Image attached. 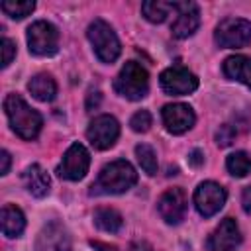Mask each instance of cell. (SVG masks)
I'll use <instances>...</instances> for the list:
<instances>
[{"mask_svg": "<svg viewBox=\"0 0 251 251\" xmlns=\"http://www.w3.org/2000/svg\"><path fill=\"white\" fill-rule=\"evenodd\" d=\"M226 198H227V194L218 182L206 180V182H200L194 192V206L200 216L210 218L224 208Z\"/></svg>", "mask_w": 251, "mask_h": 251, "instance_id": "9c48e42d", "label": "cell"}, {"mask_svg": "<svg viewBox=\"0 0 251 251\" xmlns=\"http://www.w3.org/2000/svg\"><path fill=\"white\" fill-rule=\"evenodd\" d=\"M129 126H131L133 131H137V133H145V131L151 127V114H149L147 110H139V112H135V114L131 116V120H129Z\"/></svg>", "mask_w": 251, "mask_h": 251, "instance_id": "d4e9b609", "label": "cell"}, {"mask_svg": "<svg viewBox=\"0 0 251 251\" xmlns=\"http://www.w3.org/2000/svg\"><path fill=\"white\" fill-rule=\"evenodd\" d=\"M241 204H243V210H245L247 214H251V186H245V188H243Z\"/></svg>", "mask_w": 251, "mask_h": 251, "instance_id": "f1b7e54d", "label": "cell"}, {"mask_svg": "<svg viewBox=\"0 0 251 251\" xmlns=\"http://www.w3.org/2000/svg\"><path fill=\"white\" fill-rule=\"evenodd\" d=\"M0 159H2V167H0V175H6V173L10 171V153H8V151H2V155H0Z\"/></svg>", "mask_w": 251, "mask_h": 251, "instance_id": "1f68e13d", "label": "cell"}, {"mask_svg": "<svg viewBox=\"0 0 251 251\" xmlns=\"http://www.w3.org/2000/svg\"><path fill=\"white\" fill-rule=\"evenodd\" d=\"M120 135V126L114 116L102 114L94 118L86 129V137L96 149H110Z\"/></svg>", "mask_w": 251, "mask_h": 251, "instance_id": "30bf717a", "label": "cell"}, {"mask_svg": "<svg viewBox=\"0 0 251 251\" xmlns=\"http://www.w3.org/2000/svg\"><path fill=\"white\" fill-rule=\"evenodd\" d=\"M239 243H241V233L235 220L231 218H226L208 239L210 251H233Z\"/></svg>", "mask_w": 251, "mask_h": 251, "instance_id": "9a60e30c", "label": "cell"}, {"mask_svg": "<svg viewBox=\"0 0 251 251\" xmlns=\"http://www.w3.org/2000/svg\"><path fill=\"white\" fill-rule=\"evenodd\" d=\"M114 88L120 96L127 98V100H141V98H145V94L149 90V75L139 63L127 61L122 67L120 75L116 76Z\"/></svg>", "mask_w": 251, "mask_h": 251, "instance_id": "3957f363", "label": "cell"}, {"mask_svg": "<svg viewBox=\"0 0 251 251\" xmlns=\"http://www.w3.org/2000/svg\"><path fill=\"white\" fill-rule=\"evenodd\" d=\"M224 73L227 78L243 82L251 88V57L245 55H231L224 61Z\"/></svg>", "mask_w": 251, "mask_h": 251, "instance_id": "e0dca14e", "label": "cell"}, {"mask_svg": "<svg viewBox=\"0 0 251 251\" xmlns=\"http://www.w3.org/2000/svg\"><path fill=\"white\" fill-rule=\"evenodd\" d=\"M0 222H2V233L6 237H18V235H22V231L25 227V218H24L22 210L12 204H6L2 208Z\"/></svg>", "mask_w": 251, "mask_h": 251, "instance_id": "ac0fdd59", "label": "cell"}, {"mask_svg": "<svg viewBox=\"0 0 251 251\" xmlns=\"http://www.w3.org/2000/svg\"><path fill=\"white\" fill-rule=\"evenodd\" d=\"M226 167H227V171H229L233 176L241 178V176H245V175L251 173V157H249L245 151H235V153H231V155L227 157Z\"/></svg>", "mask_w": 251, "mask_h": 251, "instance_id": "7402d4cb", "label": "cell"}, {"mask_svg": "<svg viewBox=\"0 0 251 251\" xmlns=\"http://www.w3.org/2000/svg\"><path fill=\"white\" fill-rule=\"evenodd\" d=\"M216 43L226 49H241L251 43V22L243 18H226L216 27Z\"/></svg>", "mask_w": 251, "mask_h": 251, "instance_id": "5b68a950", "label": "cell"}, {"mask_svg": "<svg viewBox=\"0 0 251 251\" xmlns=\"http://www.w3.org/2000/svg\"><path fill=\"white\" fill-rule=\"evenodd\" d=\"M27 47L29 53L39 55V57H49L55 55L59 49V31L53 24L39 20L33 22L27 27Z\"/></svg>", "mask_w": 251, "mask_h": 251, "instance_id": "8992f818", "label": "cell"}, {"mask_svg": "<svg viewBox=\"0 0 251 251\" xmlns=\"http://www.w3.org/2000/svg\"><path fill=\"white\" fill-rule=\"evenodd\" d=\"M200 25V10L194 2H176V18L171 25V31L176 39L192 35Z\"/></svg>", "mask_w": 251, "mask_h": 251, "instance_id": "7c38bea8", "label": "cell"}, {"mask_svg": "<svg viewBox=\"0 0 251 251\" xmlns=\"http://www.w3.org/2000/svg\"><path fill=\"white\" fill-rule=\"evenodd\" d=\"M86 35H88V41L92 43V49H94V53L100 61L112 63V61L118 59V55L122 51L120 39L104 20H94L88 25Z\"/></svg>", "mask_w": 251, "mask_h": 251, "instance_id": "277c9868", "label": "cell"}, {"mask_svg": "<svg viewBox=\"0 0 251 251\" xmlns=\"http://www.w3.org/2000/svg\"><path fill=\"white\" fill-rule=\"evenodd\" d=\"M35 251H71L69 231L57 222L47 224L35 239Z\"/></svg>", "mask_w": 251, "mask_h": 251, "instance_id": "5bb4252c", "label": "cell"}, {"mask_svg": "<svg viewBox=\"0 0 251 251\" xmlns=\"http://www.w3.org/2000/svg\"><path fill=\"white\" fill-rule=\"evenodd\" d=\"M135 182H137L135 169L127 161L118 159L100 171L98 178L90 186V194H96V196L98 194H122L129 190Z\"/></svg>", "mask_w": 251, "mask_h": 251, "instance_id": "6da1fadb", "label": "cell"}, {"mask_svg": "<svg viewBox=\"0 0 251 251\" xmlns=\"http://www.w3.org/2000/svg\"><path fill=\"white\" fill-rule=\"evenodd\" d=\"M129 251H153V247L147 243V241H133L131 245H129Z\"/></svg>", "mask_w": 251, "mask_h": 251, "instance_id": "4dcf8cb0", "label": "cell"}, {"mask_svg": "<svg viewBox=\"0 0 251 251\" xmlns=\"http://www.w3.org/2000/svg\"><path fill=\"white\" fill-rule=\"evenodd\" d=\"M188 163L192 165V167H200L202 163H204V157H202V151L200 149H194L190 155H188Z\"/></svg>", "mask_w": 251, "mask_h": 251, "instance_id": "f546056e", "label": "cell"}, {"mask_svg": "<svg viewBox=\"0 0 251 251\" xmlns=\"http://www.w3.org/2000/svg\"><path fill=\"white\" fill-rule=\"evenodd\" d=\"M141 12L145 20L153 24H161L167 20L171 12H176V2H163V0H147L141 4Z\"/></svg>", "mask_w": 251, "mask_h": 251, "instance_id": "ffe728a7", "label": "cell"}, {"mask_svg": "<svg viewBox=\"0 0 251 251\" xmlns=\"http://www.w3.org/2000/svg\"><path fill=\"white\" fill-rule=\"evenodd\" d=\"M233 139H235V129H233L229 124H224V126L218 127V131H216V143H218L220 147L231 145Z\"/></svg>", "mask_w": 251, "mask_h": 251, "instance_id": "484cf974", "label": "cell"}, {"mask_svg": "<svg viewBox=\"0 0 251 251\" xmlns=\"http://www.w3.org/2000/svg\"><path fill=\"white\" fill-rule=\"evenodd\" d=\"M186 204L188 198L182 188H169L167 192L161 194L157 202V210L167 224H178L186 214Z\"/></svg>", "mask_w": 251, "mask_h": 251, "instance_id": "8fae6325", "label": "cell"}, {"mask_svg": "<svg viewBox=\"0 0 251 251\" xmlns=\"http://www.w3.org/2000/svg\"><path fill=\"white\" fill-rule=\"evenodd\" d=\"M161 116H163L165 127L175 135L188 131L196 120L194 110L188 104H167V106H163Z\"/></svg>", "mask_w": 251, "mask_h": 251, "instance_id": "4fadbf2b", "label": "cell"}, {"mask_svg": "<svg viewBox=\"0 0 251 251\" xmlns=\"http://www.w3.org/2000/svg\"><path fill=\"white\" fill-rule=\"evenodd\" d=\"M2 12L14 20H22L25 16H29L35 8V2L33 0H24V2H16V0H6L0 4Z\"/></svg>", "mask_w": 251, "mask_h": 251, "instance_id": "603a6c76", "label": "cell"}, {"mask_svg": "<svg viewBox=\"0 0 251 251\" xmlns=\"http://www.w3.org/2000/svg\"><path fill=\"white\" fill-rule=\"evenodd\" d=\"M100 104V92L98 90H92L88 92V98H86V110H92Z\"/></svg>", "mask_w": 251, "mask_h": 251, "instance_id": "83f0119b", "label": "cell"}, {"mask_svg": "<svg viewBox=\"0 0 251 251\" xmlns=\"http://www.w3.org/2000/svg\"><path fill=\"white\" fill-rule=\"evenodd\" d=\"M161 88L171 96H184L198 88V78L184 67H169L159 76Z\"/></svg>", "mask_w": 251, "mask_h": 251, "instance_id": "ba28073f", "label": "cell"}, {"mask_svg": "<svg viewBox=\"0 0 251 251\" xmlns=\"http://www.w3.org/2000/svg\"><path fill=\"white\" fill-rule=\"evenodd\" d=\"M24 184L27 188V192L35 198H43L49 194V188H51V180H49V175L39 167V165H29L25 171H24Z\"/></svg>", "mask_w": 251, "mask_h": 251, "instance_id": "2e32d148", "label": "cell"}, {"mask_svg": "<svg viewBox=\"0 0 251 251\" xmlns=\"http://www.w3.org/2000/svg\"><path fill=\"white\" fill-rule=\"evenodd\" d=\"M88 167H90V155H88L86 147L80 143H73L65 151L63 159L57 167V175L67 180H80L88 173Z\"/></svg>", "mask_w": 251, "mask_h": 251, "instance_id": "52a82bcc", "label": "cell"}, {"mask_svg": "<svg viewBox=\"0 0 251 251\" xmlns=\"http://www.w3.org/2000/svg\"><path fill=\"white\" fill-rule=\"evenodd\" d=\"M94 224L102 229V231H108V233H116L124 220L120 216V212H116L114 208H98L94 212Z\"/></svg>", "mask_w": 251, "mask_h": 251, "instance_id": "44dd1931", "label": "cell"}, {"mask_svg": "<svg viewBox=\"0 0 251 251\" xmlns=\"http://www.w3.org/2000/svg\"><path fill=\"white\" fill-rule=\"evenodd\" d=\"M16 55V43L8 37H2V67H8Z\"/></svg>", "mask_w": 251, "mask_h": 251, "instance_id": "4316f807", "label": "cell"}, {"mask_svg": "<svg viewBox=\"0 0 251 251\" xmlns=\"http://www.w3.org/2000/svg\"><path fill=\"white\" fill-rule=\"evenodd\" d=\"M4 112L10 120L12 129L22 137V139H33L37 137L43 120L37 110L27 106V102L20 94H8L4 98Z\"/></svg>", "mask_w": 251, "mask_h": 251, "instance_id": "7a4b0ae2", "label": "cell"}, {"mask_svg": "<svg viewBox=\"0 0 251 251\" xmlns=\"http://www.w3.org/2000/svg\"><path fill=\"white\" fill-rule=\"evenodd\" d=\"M135 157H137L141 169H143L147 175H155V173H157V155H155V151H153L151 145L139 143V145L135 147Z\"/></svg>", "mask_w": 251, "mask_h": 251, "instance_id": "cb8c5ba5", "label": "cell"}, {"mask_svg": "<svg viewBox=\"0 0 251 251\" xmlns=\"http://www.w3.org/2000/svg\"><path fill=\"white\" fill-rule=\"evenodd\" d=\"M27 90L39 102H51L55 98V94H57V84H55L51 75L39 73V75L31 76V80L27 82Z\"/></svg>", "mask_w": 251, "mask_h": 251, "instance_id": "d6986e66", "label": "cell"}, {"mask_svg": "<svg viewBox=\"0 0 251 251\" xmlns=\"http://www.w3.org/2000/svg\"><path fill=\"white\" fill-rule=\"evenodd\" d=\"M92 247L98 249V251H116V247L106 245V243H100V241H92Z\"/></svg>", "mask_w": 251, "mask_h": 251, "instance_id": "d6a6232c", "label": "cell"}]
</instances>
